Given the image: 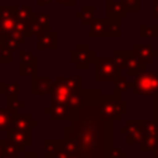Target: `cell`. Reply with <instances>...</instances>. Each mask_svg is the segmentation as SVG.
<instances>
[{
  "label": "cell",
  "instance_id": "obj_12",
  "mask_svg": "<svg viewBox=\"0 0 158 158\" xmlns=\"http://www.w3.org/2000/svg\"><path fill=\"white\" fill-rule=\"evenodd\" d=\"M44 114L49 115L52 120H69L73 115V110L70 109L67 104L51 102V105L44 109Z\"/></svg>",
  "mask_w": 158,
  "mask_h": 158
},
{
  "label": "cell",
  "instance_id": "obj_23",
  "mask_svg": "<svg viewBox=\"0 0 158 158\" xmlns=\"http://www.w3.org/2000/svg\"><path fill=\"white\" fill-rule=\"evenodd\" d=\"M76 17L80 20L81 24L84 25H91L95 20V7L94 6H83L81 11L76 14Z\"/></svg>",
  "mask_w": 158,
  "mask_h": 158
},
{
  "label": "cell",
  "instance_id": "obj_29",
  "mask_svg": "<svg viewBox=\"0 0 158 158\" xmlns=\"http://www.w3.org/2000/svg\"><path fill=\"white\" fill-rule=\"evenodd\" d=\"M31 14H32L31 6H21V7H17L15 17H17V20L21 21V23H28V20L31 18Z\"/></svg>",
  "mask_w": 158,
  "mask_h": 158
},
{
  "label": "cell",
  "instance_id": "obj_6",
  "mask_svg": "<svg viewBox=\"0 0 158 158\" xmlns=\"http://www.w3.org/2000/svg\"><path fill=\"white\" fill-rule=\"evenodd\" d=\"M120 74L114 57H98L94 63V80L95 83H115Z\"/></svg>",
  "mask_w": 158,
  "mask_h": 158
},
{
  "label": "cell",
  "instance_id": "obj_32",
  "mask_svg": "<svg viewBox=\"0 0 158 158\" xmlns=\"http://www.w3.org/2000/svg\"><path fill=\"white\" fill-rule=\"evenodd\" d=\"M125 7L127 13L140 11V0H125Z\"/></svg>",
  "mask_w": 158,
  "mask_h": 158
},
{
  "label": "cell",
  "instance_id": "obj_40",
  "mask_svg": "<svg viewBox=\"0 0 158 158\" xmlns=\"http://www.w3.org/2000/svg\"><path fill=\"white\" fill-rule=\"evenodd\" d=\"M52 0H38V6H45V4H49Z\"/></svg>",
  "mask_w": 158,
  "mask_h": 158
},
{
  "label": "cell",
  "instance_id": "obj_44",
  "mask_svg": "<svg viewBox=\"0 0 158 158\" xmlns=\"http://www.w3.org/2000/svg\"><path fill=\"white\" fill-rule=\"evenodd\" d=\"M3 38V34H2V30H0V39Z\"/></svg>",
  "mask_w": 158,
  "mask_h": 158
},
{
  "label": "cell",
  "instance_id": "obj_8",
  "mask_svg": "<svg viewBox=\"0 0 158 158\" xmlns=\"http://www.w3.org/2000/svg\"><path fill=\"white\" fill-rule=\"evenodd\" d=\"M51 14L46 13H32L27 24V38L28 36H39L51 31Z\"/></svg>",
  "mask_w": 158,
  "mask_h": 158
},
{
  "label": "cell",
  "instance_id": "obj_1",
  "mask_svg": "<svg viewBox=\"0 0 158 158\" xmlns=\"http://www.w3.org/2000/svg\"><path fill=\"white\" fill-rule=\"evenodd\" d=\"M101 95L98 88L83 89V106L73 110L69 126L63 127V139L72 140L84 158L108 157L114 148L115 123L105 120L99 114Z\"/></svg>",
  "mask_w": 158,
  "mask_h": 158
},
{
  "label": "cell",
  "instance_id": "obj_16",
  "mask_svg": "<svg viewBox=\"0 0 158 158\" xmlns=\"http://www.w3.org/2000/svg\"><path fill=\"white\" fill-rule=\"evenodd\" d=\"M38 51H45V49H57V34L55 31H48L38 36Z\"/></svg>",
  "mask_w": 158,
  "mask_h": 158
},
{
  "label": "cell",
  "instance_id": "obj_10",
  "mask_svg": "<svg viewBox=\"0 0 158 158\" xmlns=\"http://www.w3.org/2000/svg\"><path fill=\"white\" fill-rule=\"evenodd\" d=\"M20 64H18V76H35L38 74V59L32 56V53L20 49Z\"/></svg>",
  "mask_w": 158,
  "mask_h": 158
},
{
  "label": "cell",
  "instance_id": "obj_24",
  "mask_svg": "<svg viewBox=\"0 0 158 158\" xmlns=\"http://www.w3.org/2000/svg\"><path fill=\"white\" fill-rule=\"evenodd\" d=\"M44 148H45V158L52 157L53 154L62 151L63 148V140H55V139H48L44 141Z\"/></svg>",
  "mask_w": 158,
  "mask_h": 158
},
{
  "label": "cell",
  "instance_id": "obj_31",
  "mask_svg": "<svg viewBox=\"0 0 158 158\" xmlns=\"http://www.w3.org/2000/svg\"><path fill=\"white\" fill-rule=\"evenodd\" d=\"M120 36V28L119 23L108 20V28H106V38H119Z\"/></svg>",
  "mask_w": 158,
  "mask_h": 158
},
{
  "label": "cell",
  "instance_id": "obj_36",
  "mask_svg": "<svg viewBox=\"0 0 158 158\" xmlns=\"http://www.w3.org/2000/svg\"><path fill=\"white\" fill-rule=\"evenodd\" d=\"M56 2L63 6H76V0H56Z\"/></svg>",
  "mask_w": 158,
  "mask_h": 158
},
{
  "label": "cell",
  "instance_id": "obj_47",
  "mask_svg": "<svg viewBox=\"0 0 158 158\" xmlns=\"http://www.w3.org/2000/svg\"><path fill=\"white\" fill-rule=\"evenodd\" d=\"M17 158H20V157H17Z\"/></svg>",
  "mask_w": 158,
  "mask_h": 158
},
{
  "label": "cell",
  "instance_id": "obj_34",
  "mask_svg": "<svg viewBox=\"0 0 158 158\" xmlns=\"http://www.w3.org/2000/svg\"><path fill=\"white\" fill-rule=\"evenodd\" d=\"M49 158H84V157L83 155H69L64 150H62V151L56 152V154H53L52 157H49Z\"/></svg>",
  "mask_w": 158,
  "mask_h": 158
},
{
  "label": "cell",
  "instance_id": "obj_3",
  "mask_svg": "<svg viewBox=\"0 0 158 158\" xmlns=\"http://www.w3.org/2000/svg\"><path fill=\"white\" fill-rule=\"evenodd\" d=\"M98 110L101 116L108 122H116L122 119L123 115L127 114V104L122 101L120 94L115 91L110 95H101Z\"/></svg>",
  "mask_w": 158,
  "mask_h": 158
},
{
  "label": "cell",
  "instance_id": "obj_33",
  "mask_svg": "<svg viewBox=\"0 0 158 158\" xmlns=\"http://www.w3.org/2000/svg\"><path fill=\"white\" fill-rule=\"evenodd\" d=\"M109 157H112V158H127V154H126L123 150H120V148H112V151L109 152Z\"/></svg>",
  "mask_w": 158,
  "mask_h": 158
},
{
  "label": "cell",
  "instance_id": "obj_28",
  "mask_svg": "<svg viewBox=\"0 0 158 158\" xmlns=\"http://www.w3.org/2000/svg\"><path fill=\"white\" fill-rule=\"evenodd\" d=\"M139 35L141 38H158V25H144L139 27Z\"/></svg>",
  "mask_w": 158,
  "mask_h": 158
},
{
  "label": "cell",
  "instance_id": "obj_19",
  "mask_svg": "<svg viewBox=\"0 0 158 158\" xmlns=\"http://www.w3.org/2000/svg\"><path fill=\"white\" fill-rule=\"evenodd\" d=\"M18 114L20 112L11 110L9 108H0V131H7Z\"/></svg>",
  "mask_w": 158,
  "mask_h": 158
},
{
  "label": "cell",
  "instance_id": "obj_22",
  "mask_svg": "<svg viewBox=\"0 0 158 158\" xmlns=\"http://www.w3.org/2000/svg\"><path fill=\"white\" fill-rule=\"evenodd\" d=\"M0 144H2V151H3V155H6V157L17 158L18 154H21V152H25L24 148H21V147L15 146L13 141L7 140V139L0 140Z\"/></svg>",
  "mask_w": 158,
  "mask_h": 158
},
{
  "label": "cell",
  "instance_id": "obj_38",
  "mask_svg": "<svg viewBox=\"0 0 158 158\" xmlns=\"http://www.w3.org/2000/svg\"><path fill=\"white\" fill-rule=\"evenodd\" d=\"M152 120L158 123V108H152Z\"/></svg>",
  "mask_w": 158,
  "mask_h": 158
},
{
  "label": "cell",
  "instance_id": "obj_46",
  "mask_svg": "<svg viewBox=\"0 0 158 158\" xmlns=\"http://www.w3.org/2000/svg\"><path fill=\"white\" fill-rule=\"evenodd\" d=\"M104 158H112V157H109V155H108V157H104Z\"/></svg>",
  "mask_w": 158,
  "mask_h": 158
},
{
  "label": "cell",
  "instance_id": "obj_42",
  "mask_svg": "<svg viewBox=\"0 0 158 158\" xmlns=\"http://www.w3.org/2000/svg\"><path fill=\"white\" fill-rule=\"evenodd\" d=\"M31 126H32V127H36V126H38V120H31Z\"/></svg>",
  "mask_w": 158,
  "mask_h": 158
},
{
  "label": "cell",
  "instance_id": "obj_39",
  "mask_svg": "<svg viewBox=\"0 0 158 158\" xmlns=\"http://www.w3.org/2000/svg\"><path fill=\"white\" fill-rule=\"evenodd\" d=\"M152 108H158V94L152 95Z\"/></svg>",
  "mask_w": 158,
  "mask_h": 158
},
{
  "label": "cell",
  "instance_id": "obj_9",
  "mask_svg": "<svg viewBox=\"0 0 158 158\" xmlns=\"http://www.w3.org/2000/svg\"><path fill=\"white\" fill-rule=\"evenodd\" d=\"M123 134H126V143L127 146H136L140 144V141L144 137V129L143 122L141 120H129L122 129H120Z\"/></svg>",
  "mask_w": 158,
  "mask_h": 158
},
{
  "label": "cell",
  "instance_id": "obj_18",
  "mask_svg": "<svg viewBox=\"0 0 158 158\" xmlns=\"http://www.w3.org/2000/svg\"><path fill=\"white\" fill-rule=\"evenodd\" d=\"M108 18H95L88 31L89 38H106Z\"/></svg>",
  "mask_w": 158,
  "mask_h": 158
},
{
  "label": "cell",
  "instance_id": "obj_30",
  "mask_svg": "<svg viewBox=\"0 0 158 158\" xmlns=\"http://www.w3.org/2000/svg\"><path fill=\"white\" fill-rule=\"evenodd\" d=\"M13 62V52L4 45L3 38L0 39V63H11Z\"/></svg>",
  "mask_w": 158,
  "mask_h": 158
},
{
  "label": "cell",
  "instance_id": "obj_48",
  "mask_svg": "<svg viewBox=\"0 0 158 158\" xmlns=\"http://www.w3.org/2000/svg\"><path fill=\"white\" fill-rule=\"evenodd\" d=\"M157 25H158V24H157Z\"/></svg>",
  "mask_w": 158,
  "mask_h": 158
},
{
  "label": "cell",
  "instance_id": "obj_45",
  "mask_svg": "<svg viewBox=\"0 0 158 158\" xmlns=\"http://www.w3.org/2000/svg\"><path fill=\"white\" fill-rule=\"evenodd\" d=\"M2 158H10V157H6V155H2Z\"/></svg>",
  "mask_w": 158,
  "mask_h": 158
},
{
  "label": "cell",
  "instance_id": "obj_20",
  "mask_svg": "<svg viewBox=\"0 0 158 158\" xmlns=\"http://www.w3.org/2000/svg\"><path fill=\"white\" fill-rule=\"evenodd\" d=\"M158 147V134L144 133L143 140L139 144L140 152H152Z\"/></svg>",
  "mask_w": 158,
  "mask_h": 158
},
{
  "label": "cell",
  "instance_id": "obj_15",
  "mask_svg": "<svg viewBox=\"0 0 158 158\" xmlns=\"http://www.w3.org/2000/svg\"><path fill=\"white\" fill-rule=\"evenodd\" d=\"M7 140L13 141L15 146L21 147V148H27L28 146H31V131H21L17 129L9 127L6 131V137Z\"/></svg>",
  "mask_w": 158,
  "mask_h": 158
},
{
  "label": "cell",
  "instance_id": "obj_26",
  "mask_svg": "<svg viewBox=\"0 0 158 158\" xmlns=\"http://www.w3.org/2000/svg\"><path fill=\"white\" fill-rule=\"evenodd\" d=\"M115 91L119 94H123V93H127V89L130 88V80H129L127 76H125L123 73H120L118 76V78L115 80Z\"/></svg>",
  "mask_w": 158,
  "mask_h": 158
},
{
  "label": "cell",
  "instance_id": "obj_41",
  "mask_svg": "<svg viewBox=\"0 0 158 158\" xmlns=\"http://www.w3.org/2000/svg\"><path fill=\"white\" fill-rule=\"evenodd\" d=\"M151 155H152V158H158V147L151 152Z\"/></svg>",
  "mask_w": 158,
  "mask_h": 158
},
{
  "label": "cell",
  "instance_id": "obj_17",
  "mask_svg": "<svg viewBox=\"0 0 158 158\" xmlns=\"http://www.w3.org/2000/svg\"><path fill=\"white\" fill-rule=\"evenodd\" d=\"M25 39H27V38H25L24 32H21V31H14V32H11L10 35L3 36L4 45H6V46L11 52L20 51V46H21V45H24Z\"/></svg>",
  "mask_w": 158,
  "mask_h": 158
},
{
  "label": "cell",
  "instance_id": "obj_7",
  "mask_svg": "<svg viewBox=\"0 0 158 158\" xmlns=\"http://www.w3.org/2000/svg\"><path fill=\"white\" fill-rule=\"evenodd\" d=\"M69 62L74 64L78 70H87L89 64H94L97 60L95 51L87 44H77L76 48L69 52Z\"/></svg>",
  "mask_w": 158,
  "mask_h": 158
},
{
  "label": "cell",
  "instance_id": "obj_25",
  "mask_svg": "<svg viewBox=\"0 0 158 158\" xmlns=\"http://www.w3.org/2000/svg\"><path fill=\"white\" fill-rule=\"evenodd\" d=\"M20 93V84L17 81H10V83H0V94L2 95H18Z\"/></svg>",
  "mask_w": 158,
  "mask_h": 158
},
{
  "label": "cell",
  "instance_id": "obj_13",
  "mask_svg": "<svg viewBox=\"0 0 158 158\" xmlns=\"http://www.w3.org/2000/svg\"><path fill=\"white\" fill-rule=\"evenodd\" d=\"M131 52L139 60H141L146 64L151 63L155 57H158V51L148 44H134Z\"/></svg>",
  "mask_w": 158,
  "mask_h": 158
},
{
  "label": "cell",
  "instance_id": "obj_5",
  "mask_svg": "<svg viewBox=\"0 0 158 158\" xmlns=\"http://www.w3.org/2000/svg\"><path fill=\"white\" fill-rule=\"evenodd\" d=\"M134 95H155L158 94V70H144L130 81Z\"/></svg>",
  "mask_w": 158,
  "mask_h": 158
},
{
  "label": "cell",
  "instance_id": "obj_21",
  "mask_svg": "<svg viewBox=\"0 0 158 158\" xmlns=\"http://www.w3.org/2000/svg\"><path fill=\"white\" fill-rule=\"evenodd\" d=\"M31 120H32L31 114H21L20 112V114L17 115V118L13 120L10 127L17 129V130H21V131H31V129H32Z\"/></svg>",
  "mask_w": 158,
  "mask_h": 158
},
{
  "label": "cell",
  "instance_id": "obj_37",
  "mask_svg": "<svg viewBox=\"0 0 158 158\" xmlns=\"http://www.w3.org/2000/svg\"><path fill=\"white\" fill-rule=\"evenodd\" d=\"M23 158H41V157H38V154H36V152L25 151V152H24V157H23Z\"/></svg>",
  "mask_w": 158,
  "mask_h": 158
},
{
  "label": "cell",
  "instance_id": "obj_11",
  "mask_svg": "<svg viewBox=\"0 0 158 158\" xmlns=\"http://www.w3.org/2000/svg\"><path fill=\"white\" fill-rule=\"evenodd\" d=\"M53 81L48 76H32L31 80V94L32 95H51Z\"/></svg>",
  "mask_w": 158,
  "mask_h": 158
},
{
  "label": "cell",
  "instance_id": "obj_43",
  "mask_svg": "<svg viewBox=\"0 0 158 158\" xmlns=\"http://www.w3.org/2000/svg\"><path fill=\"white\" fill-rule=\"evenodd\" d=\"M2 155H3V151H2V144H0V158H2Z\"/></svg>",
  "mask_w": 158,
  "mask_h": 158
},
{
  "label": "cell",
  "instance_id": "obj_2",
  "mask_svg": "<svg viewBox=\"0 0 158 158\" xmlns=\"http://www.w3.org/2000/svg\"><path fill=\"white\" fill-rule=\"evenodd\" d=\"M83 89V77L81 76H70V77H57L53 81L51 93V102L56 104H67L74 94Z\"/></svg>",
  "mask_w": 158,
  "mask_h": 158
},
{
  "label": "cell",
  "instance_id": "obj_4",
  "mask_svg": "<svg viewBox=\"0 0 158 158\" xmlns=\"http://www.w3.org/2000/svg\"><path fill=\"white\" fill-rule=\"evenodd\" d=\"M114 60L119 67L120 73H123L127 77H136L146 70L147 66L146 63H143L134 56L131 51H125V49H116L114 52Z\"/></svg>",
  "mask_w": 158,
  "mask_h": 158
},
{
  "label": "cell",
  "instance_id": "obj_14",
  "mask_svg": "<svg viewBox=\"0 0 158 158\" xmlns=\"http://www.w3.org/2000/svg\"><path fill=\"white\" fill-rule=\"evenodd\" d=\"M127 11L125 7V0H108V20L119 23L125 20Z\"/></svg>",
  "mask_w": 158,
  "mask_h": 158
},
{
  "label": "cell",
  "instance_id": "obj_35",
  "mask_svg": "<svg viewBox=\"0 0 158 158\" xmlns=\"http://www.w3.org/2000/svg\"><path fill=\"white\" fill-rule=\"evenodd\" d=\"M152 18L158 20V0H152Z\"/></svg>",
  "mask_w": 158,
  "mask_h": 158
},
{
  "label": "cell",
  "instance_id": "obj_27",
  "mask_svg": "<svg viewBox=\"0 0 158 158\" xmlns=\"http://www.w3.org/2000/svg\"><path fill=\"white\" fill-rule=\"evenodd\" d=\"M6 108L15 110V112H20L21 109L25 108V102L21 101L18 98V95H9V97H6Z\"/></svg>",
  "mask_w": 158,
  "mask_h": 158
}]
</instances>
